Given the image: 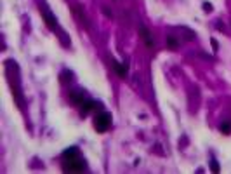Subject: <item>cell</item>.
Listing matches in <instances>:
<instances>
[{
  "instance_id": "1",
  "label": "cell",
  "mask_w": 231,
  "mask_h": 174,
  "mask_svg": "<svg viewBox=\"0 0 231 174\" xmlns=\"http://www.w3.org/2000/svg\"><path fill=\"white\" fill-rule=\"evenodd\" d=\"M111 127V115L108 112H101L96 118H94V129L97 132H106Z\"/></svg>"
},
{
  "instance_id": "2",
  "label": "cell",
  "mask_w": 231,
  "mask_h": 174,
  "mask_svg": "<svg viewBox=\"0 0 231 174\" xmlns=\"http://www.w3.org/2000/svg\"><path fill=\"white\" fill-rule=\"evenodd\" d=\"M63 169H64L66 172H82V171L85 169V162H83L82 158H78V155L71 157V158H64Z\"/></svg>"
},
{
  "instance_id": "3",
  "label": "cell",
  "mask_w": 231,
  "mask_h": 174,
  "mask_svg": "<svg viewBox=\"0 0 231 174\" xmlns=\"http://www.w3.org/2000/svg\"><path fill=\"white\" fill-rule=\"evenodd\" d=\"M94 108H97V103L96 101H83L82 104H80V115H82V117H85V115H87L89 112H92V110Z\"/></svg>"
},
{
  "instance_id": "4",
  "label": "cell",
  "mask_w": 231,
  "mask_h": 174,
  "mask_svg": "<svg viewBox=\"0 0 231 174\" xmlns=\"http://www.w3.org/2000/svg\"><path fill=\"white\" fill-rule=\"evenodd\" d=\"M111 65H113V70L117 71L120 77H127V73H129V68H127L125 63H118V61L111 59Z\"/></svg>"
},
{
  "instance_id": "5",
  "label": "cell",
  "mask_w": 231,
  "mask_h": 174,
  "mask_svg": "<svg viewBox=\"0 0 231 174\" xmlns=\"http://www.w3.org/2000/svg\"><path fill=\"white\" fill-rule=\"evenodd\" d=\"M42 14H44V17H45V23L49 25V28L56 31V30H57V21L54 19V16H52L51 12H49V11H42Z\"/></svg>"
},
{
  "instance_id": "6",
  "label": "cell",
  "mask_w": 231,
  "mask_h": 174,
  "mask_svg": "<svg viewBox=\"0 0 231 174\" xmlns=\"http://www.w3.org/2000/svg\"><path fill=\"white\" fill-rule=\"evenodd\" d=\"M139 33L143 35V39H144V42H146V45H148V47H153V45H155V44H153V40H151V35H149V31L146 30V28H143V26H141Z\"/></svg>"
},
{
  "instance_id": "7",
  "label": "cell",
  "mask_w": 231,
  "mask_h": 174,
  "mask_svg": "<svg viewBox=\"0 0 231 174\" xmlns=\"http://www.w3.org/2000/svg\"><path fill=\"white\" fill-rule=\"evenodd\" d=\"M70 99L73 101V103H77V104H82L83 101H85V99H83V94H82V92H71V94H70Z\"/></svg>"
},
{
  "instance_id": "8",
  "label": "cell",
  "mask_w": 231,
  "mask_h": 174,
  "mask_svg": "<svg viewBox=\"0 0 231 174\" xmlns=\"http://www.w3.org/2000/svg\"><path fill=\"white\" fill-rule=\"evenodd\" d=\"M77 155H78V150L73 146V148H68V150L63 153V158H71V157H77Z\"/></svg>"
},
{
  "instance_id": "9",
  "label": "cell",
  "mask_w": 231,
  "mask_h": 174,
  "mask_svg": "<svg viewBox=\"0 0 231 174\" xmlns=\"http://www.w3.org/2000/svg\"><path fill=\"white\" fill-rule=\"evenodd\" d=\"M177 40H175V37H167V47L169 49H177Z\"/></svg>"
},
{
  "instance_id": "10",
  "label": "cell",
  "mask_w": 231,
  "mask_h": 174,
  "mask_svg": "<svg viewBox=\"0 0 231 174\" xmlns=\"http://www.w3.org/2000/svg\"><path fill=\"white\" fill-rule=\"evenodd\" d=\"M219 130H221L222 134H229V132H231V124H229V122L221 124V126H219Z\"/></svg>"
},
{
  "instance_id": "11",
  "label": "cell",
  "mask_w": 231,
  "mask_h": 174,
  "mask_svg": "<svg viewBox=\"0 0 231 174\" xmlns=\"http://www.w3.org/2000/svg\"><path fill=\"white\" fill-rule=\"evenodd\" d=\"M203 11H205V12H210V11H212V5L205 2V4H203Z\"/></svg>"
},
{
  "instance_id": "12",
  "label": "cell",
  "mask_w": 231,
  "mask_h": 174,
  "mask_svg": "<svg viewBox=\"0 0 231 174\" xmlns=\"http://www.w3.org/2000/svg\"><path fill=\"white\" fill-rule=\"evenodd\" d=\"M212 171H214V172H219V165H217V162H215V160H212Z\"/></svg>"
},
{
  "instance_id": "13",
  "label": "cell",
  "mask_w": 231,
  "mask_h": 174,
  "mask_svg": "<svg viewBox=\"0 0 231 174\" xmlns=\"http://www.w3.org/2000/svg\"><path fill=\"white\" fill-rule=\"evenodd\" d=\"M212 47H214V51H217V42L215 40H212Z\"/></svg>"
}]
</instances>
